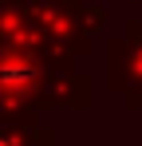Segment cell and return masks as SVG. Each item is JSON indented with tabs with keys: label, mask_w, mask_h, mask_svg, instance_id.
Masks as SVG:
<instances>
[{
	"label": "cell",
	"mask_w": 142,
	"mask_h": 146,
	"mask_svg": "<svg viewBox=\"0 0 142 146\" xmlns=\"http://www.w3.org/2000/svg\"><path fill=\"white\" fill-rule=\"evenodd\" d=\"M47 67L40 51L0 44V115H40Z\"/></svg>",
	"instance_id": "6da1fadb"
},
{
	"label": "cell",
	"mask_w": 142,
	"mask_h": 146,
	"mask_svg": "<svg viewBox=\"0 0 142 146\" xmlns=\"http://www.w3.org/2000/svg\"><path fill=\"white\" fill-rule=\"evenodd\" d=\"M107 91L126 111H142V40L122 32L107 44Z\"/></svg>",
	"instance_id": "7a4b0ae2"
},
{
	"label": "cell",
	"mask_w": 142,
	"mask_h": 146,
	"mask_svg": "<svg viewBox=\"0 0 142 146\" xmlns=\"http://www.w3.org/2000/svg\"><path fill=\"white\" fill-rule=\"evenodd\" d=\"M91 75L67 63H51L44 79V111H87L91 107Z\"/></svg>",
	"instance_id": "3957f363"
},
{
	"label": "cell",
	"mask_w": 142,
	"mask_h": 146,
	"mask_svg": "<svg viewBox=\"0 0 142 146\" xmlns=\"http://www.w3.org/2000/svg\"><path fill=\"white\" fill-rule=\"evenodd\" d=\"M0 44H16V48L40 51V32L32 24L24 0H0Z\"/></svg>",
	"instance_id": "277c9868"
},
{
	"label": "cell",
	"mask_w": 142,
	"mask_h": 146,
	"mask_svg": "<svg viewBox=\"0 0 142 146\" xmlns=\"http://www.w3.org/2000/svg\"><path fill=\"white\" fill-rule=\"evenodd\" d=\"M0 142L24 146V142H55V130L44 126L36 115H0Z\"/></svg>",
	"instance_id": "5b68a950"
},
{
	"label": "cell",
	"mask_w": 142,
	"mask_h": 146,
	"mask_svg": "<svg viewBox=\"0 0 142 146\" xmlns=\"http://www.w3.org/2000/svg\"><path fill=\"white\" fill-rule=\"evenodd\" d=\"M75 20H79V28L95 40V36L107 32V20H111V16H107V8H103L99 0H83V4H75Z\"/></svg>",
	"instance_id": "8992f818"
},
{
	"label": "cell",
	"mask_w": 142,
	"mask_h": 146,
	"mask_svg": "<svg viewBox=\"0 0 142 146\" xmlns=\"http://www.w3.org/2000/svg\"><path fill=\"white\" fill-rule=\"evenodd\" d=\"M122 32H130V36H138V40H142V20H126Z\"/></svg>",
	"instance_id": "52a82bcc"
},
{
	"label": "cell",
	"mask_w": 142,
	"mask_h": 146,
	"mask_svg": "<svg viewBox=\"0 0 142 146\" xmlns=\"http://www.w3.org/2000/svg\"><path fill=\"white\" fill-rule=\"evenodd\" d=\"M63 4H83V0H63Z\"/></svg>",
	"instance_id": "ba28073f"
},
{
	"label": "cell",
	"mask_w": 142,
	"mask_h": 146,
	"mask_svg": "<svg viewBox=\"0 0 142 146\" xmlns=\"http://www.w3.org/2000/svg\"><path fill=\"white\" fill-rule=\"evenodd\" d=\"M134 4H138V8H142V0H134Z\"/></svg>",
	"instance_id": "9c48e42d"
},
{
	"label": "cell",
	"mask_w": 142,
	"mask_h": 146,
	"mask_svg": "<svg viewBox=\"0 0 142 146\" xmlns=\"http://www.w3.org/2000/svg\"><path fill=\"white\" fill-rule=\"evenodd\" d=\"M130 4H134V0H130Z\"/></svg>",
	"instance_id": "30bf717a"
}]
</instances>
